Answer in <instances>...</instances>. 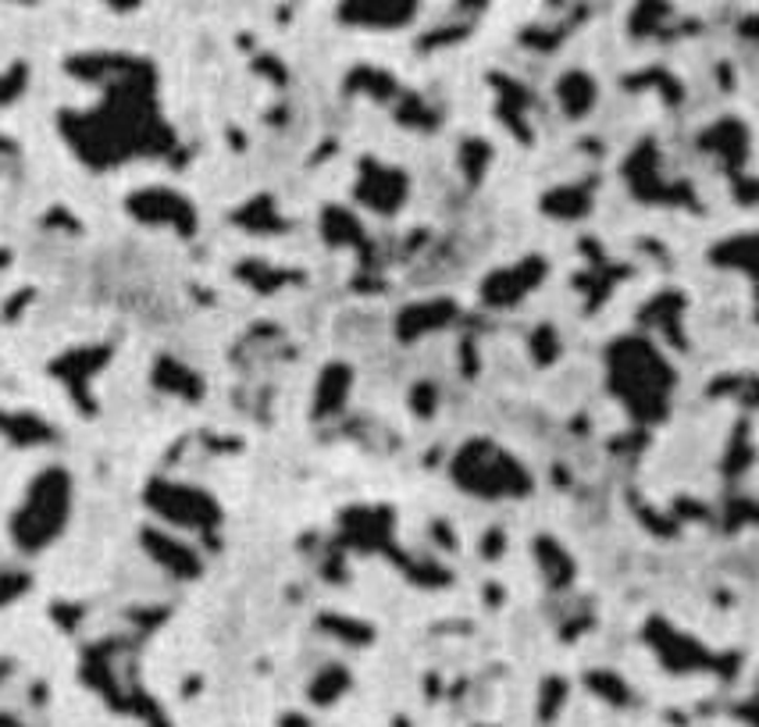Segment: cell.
<instances>
[{
    "label": "cell",
    "instance_id": "6da1fadb",
    "mask_svg": "<svg viewBox=\"0 0 759 727\" xmlns=\"http://www.w3.org/2000/svg\"><path fill=\"white\" fill-rule=\"evenodd\" d=\"M69 513H72V482L61 468H50L29 485L22 507L15 510V521H11V538H15L19 549L39 553L61 535Z\"/></svg>",
    "mask_w": 759,
    "mask_h": 727
},
{
    "label": "cell",
    "instance_id": "3957f363",
    "mask_svg": "<svg viewBox=\"0 0 759 727\" xmlns=\"http://www.w3.org/2000/svg\"><path fill=\"white\" fill-rule=\"evenodd\" d=\"M0 150H11V147H8V143H4V140H0Z\"/></svg>",
    "mask_w": 759,
    "mask_h": 727
},
{
    "label": "cell",
    "instance_id": "7a4b0ae2",
    "mask_svg": "<svg viewBox=\"0 0 759 727\" xmlns=\"http://www.w3.org/2000/svg\"><path fill=\"white\" fill-rule=\"evenodd\" d=\"M128 207H133L143 221H179L182 232H193V210H189V204L182 201V196L168 193V190L143 193Z\"/></svg>",
    "mask_w": 759,
    "mask_h": 727
}]
</instances>
